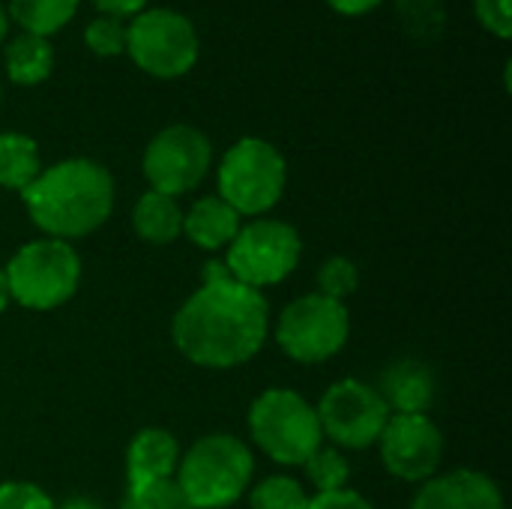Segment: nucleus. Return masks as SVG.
<instances>
[{
    "instance_id": "f3484780",
    "label": "nucleus",
    "mask_w": 512,
    "mask_h": 509,
    "mask_svg": "<svg viewBox=\"0 0 512 509\" xmlns=\"http://www.w3.org/2000/svg\"><path fill=\"white\" fill-rule=\"evenodd\" d=\"M135 234L150 246H168L183 234V207L177 198L147 189L132 210Z\"/></svg>"
},
{
    "instance_id": "a211bd4d",
    "label": "nucleus",
    "mask_w": 512,
    "mask_h": 509,
    "mask_svg": "<svg viewBox=\"0 0 512 509\" xmlns=\"http://www.w3.org/2000/svg\"><path fill=\"white\" fill-rule=\"evenodd\" d=\"M6 75L18 87H36L54 72V45L45 36L18 33L6 45Z\"/></svg>"
},
{
    "instance_id": "a878e982",
    "label": "nucleus",
    "mask_w": 512,
    "mask_h": 509,
    "mask_svg": "<svg viewBox=\"0 0 512 509\" xmlns=\"http://www.w3.org/2000/svg\"><path fill=\"white\" fill-rule=\"evenodd\" d=\"M84 42L96 57H117L126 51V24L111 15H99L84 27Z\"/></svg>"
},
{
    "instance_id": "f8f14e48",
    "label": "nucleus",
    "mask_w": 512,
    "mask_h": 509,
    "mask_svg": "<svg viewBox=\"0 0 512 509\" xmlns=\"http://www.w3.org/2000/svg\"><path fill=\"white\" fill-rule=\"evenodd\" d=\"M381 465L402 483H426L444 459V435L429 414H390L381 438Z\"/></svg>"
},
{
    "instance_id": "9d476101",
    "label": "nucleus",
    "mask_w": 512,
    "mask_h": 509,
    "mask_svg": "<svg viewBox=\"0 0 512 509\" xmlns=\"http://www.w3.org/2000/svg\"><path fill=\"white\" fill-rule=\"evenodd\" d=\"M315 414L321 423V435L336 450L375 447L390 420V408L384 405L378 390L360 378H342L330 384Z\"/></svg>"
},
{
    "instance_id": "2f4dec72",
    "label": "nucleus",
    "mask_w": 512,
    "mask_h": 509,
    "mask_svg": "<svg viewBox=\"0 0 512 509\" xmlns=\"http://www.w3.org/2000/svg\"><path fill=\"white\" fill-rule=\"evenodd\" d=\"M57 509H102L96 501H90V498H69V501H63Z\"/></svg>"
},
{
    "instance_id": "aec40b11",
    "label": "nucleus",
    "mask_w": 512,
    "mask_h": 509,
    "mask_svg": "<svg viewBox=\"0 0 512 509\" xmlns=\"http://www.w3.org/2000/svg\"><path fill=\"white\" fill-rule=\"evenodd\" d=\"M81 0H9V12L12 21L33 36H54L57 30H63L75 12H78Z\"/></svg>"
},
{
    "instance_id": "5701e85b",
    "label": "nucleus",
    "mask_w": 512,
    "mask_h": 509,
    "mask_svg": "<svg viewBox=\"0 0 512 509\" xmlns=\"http://www.w3.org/2000/svg\"><path fill=\"white\" fill-rule=\"evenodd\" d=\"M399 21L414 39H435L444 30V6L441 0H396Z\"/></svg>"
},
{
    "instance_id": "f257e3e1",
    "label": "nucleus",
    "mask_w": 512,
    "mask_h": 509,
    "mask_svg": "<svg viewBox=\"0 0 512 509\" xmlns=\"http://www.w3.org/2000/svg\"><path fill=\"white\" fill-rule=\"evenodd\" d=\"M267 336L270 303L264 291L237 282L222 261L207 264L204 282L171 321L174 348L201 369H237L264 348Z\"/></svg>"
},
{
    "instance_id": "f03ea898",
    "label": "nucleus",
    "mask_w": 512,
    "mask_h": 509,
    "mask_svg": "<svg viewBox=\"0 0 512 509\" xmlns=\"http://www.w3.org/2000/svg\"><path fill=\"white\" fill-rule=\"evenodd\" d=\"M114 177L105 165L72 156L51 168L21 192L33 225L54 240H81L99 231L114 210Z\"/></svg>"
},
{
    "instance_id": "9b49d317",
    "label": "nucleus",
    "mask_w": 512,
    "mask_h": 509,
    "mask_svg": "<svg viewBox=\"0 0 512 509\" xmlns=\"http://www.w3.org/2000/svg\"><path fill=\"white\" fill-rule=\"evenodd\" d=\"M210 162V138L189 123H171L150 138L141 156V171L153 192L180 198L201 186V180L210 171Z\"/></svg>"
},
{
    "instance_id": "6ab92c4d",
    "label": "nucleus",
    "mask_w": 512,
    "mask_h": 509,
    "mask_svg": "<svg viewBox=\"0 0 512 509\" xmlns=\"http://www.w3.org/2000/svg\"><path fill=\"white\" fill-rule=\"evenodd\" d=\"M42 171L39 144L21 132L0 135V186L12 192H24Z\"/></svg>"
},
{
    "instance_id": "c85d7f7f",
    "label": "nucleus",
    "mask_w": 512,
    "mask_h": 509,
    "mask_svg": "<svg viewBox=\"0 0 512 509\" xmlns=\"http://www.w3.org/2000/svg\"><path fill=\"white\" fill-rule=\"evenodd\" d=\"M309 509H375L360 492L354 489H342V492H327V495H315Z\"/></svg>"
},
{
    "instance_id": "72a5a7b5",
    "label": "nucleus",
    "mask_w": 512,
    "mask_h": 509,
    "mask_svg": "<svg viewBox=\"0 0 512 509\" xmlns=\"http://www.w3.org/2000/svg\"><path fill=\"white\" fill-rule=\"evenodd\" d=\"M6 30H9V15H6V6L0 3V42L6 39Z\"/></svg>"
},
{
    "instance_id": "c756f323",
    "label": "nucleus",
    "mask_w": 512,
    "mask_h": 509,
    "mask_svg": "<svg viewBox=\"0 0 512 509\" xmlns=\"http://www.w3.org/2000/svg\"><path fill=\"white\" fill-rule=\"evenodd\" d=\"M93 6L102 12V15H111V18H135L138 12L147 9V0H93Z\"/></svg>"
},
{
    "instance_id": "7c9ffc66",
    "label": "nucleus",
    "mask_w": 512,
    "mask_h": 509,
    "mask_svg": "<svg viewBox=\"0 0 512 509\" xmlns=\"http://www.w3.org/2000/svg\"><path fill=\"white\" fill-rule=\"evenodd\" d=\"M333 12L339 15H351V18H360V15H369L372 9H378L384 0H324Z\"/></svg>"
},
{
    "instance_id": "423d86ee",
    "label": "nucleus",
    "mask_w": 512,
    "mask_h": 509,
    "mask_svg": "<svg viewBox=\"0 0 512 509\" xmlns=\"http://www.w3.org/2000/svg\"><path fill=\"white\" fill-rule=\"evenodd\" d=\"M246 423L255 447L285 468L303 465L324 444L315 408L288 387L264 390L252 402Z\"/></svg>"
},
{
    "instance_id": "4be33fe9",
    "label": "nucleus",
    "mask_w": 512,
    "mask_h": 509,
    "mask_svg": "<svg viewBox=\"0 0 512 509\" xmlns=\"http://www.w3.org/2000/svg\"><path fill=\"white\" fill-rule=\"evenodd\" d=\"M312 495L294 477H267L252 486L249 509H309Z\"/></svg>"
},
{
    "instance_id": "bb28decb",
    "label": "nucleus",
    "mask_w": 512,
    "mask_h": 509,
    "mask_svg": "<svg viewBox=\"0 0 512 509\" xmlns=\"http://www.w3.org/2000/svg\"><path fill=\"white\" fill-rule=\"evenodd\" d=\"M0 509H57V504L27 480H6L0 483Z\"/></svg>"
},
{
    "instance_id": "0eeeda50",
    "label": "nucleus",
    "mask_w": 512,
    "mask_h": 509,
    "mask_svg": "<svg viewBox=\"0 0 512 509\" xmlns=\"http://www.w3.org/2000/svg\"><path fill=\"white\" fill-rule=\"evenodd\" d=\"M300 255H303V240L294 225L282 219L258 216L240 225L237 237L225 249V270L237 282L264 291L285 282L297 270Z\"/></svg>"
},
{
    "instance_id": "dca6fc26",
    "label": "nucleus",
    "mask_w": 512,
    "mask_h": 509,
    "mask_svg": "<svg viewBox=\"0 0 512 509\" xmlns=\"http://www.w3.org/2000/svg\"><path fill=\"white\" fill-rule=\"evenodd\" d=\"M240 225L243 216L234 207H228L219 195H204L183 213V234L189 237L192 246L204 252L228 249Z\"/></svg>"
},
{
    "instance_id": "b1692460",
    "label": "nucleus",
    "mask_w": 512,
    "mask_h": 509,
    "mask_svg": "<svg viewBox=\"0 0 512 509\" xmlns=\"http://www.w3.org/2000/svg\"><path fill=\"white\" fill-rule=\"evenodd\" d=\"M315 279H318V294L345 303L357 291V285H360V270H357V264L351 258L333 255V258H327L318 267V276Z\"/></svg>"
},
{
    "instance_id": "6e6552de",
    "label": "nucleus",
    "mask_w": 512,
    "mask_h": 509,
    "mask_svg": "<svg viewBox=\"0 0 512 509\" xmlns=\"http://www.w3.org/2000/svg\"><path fill=\"white\" fill-rule=\"evenodd\" d=\"M276 345L285 357L303 366L336 357L351 336L348 306L318 291L291 300L276 318Z\"/></svg>"
},
{
    "instance_id": "393cba45",
    "label": "nucleus",
    "mask_w": 512,
    "mask_h": 509,
    "mask_svg": "<svg viewBox=\"0 0 512 509\" xmlns=\"http://www.w3.org/2000/svg\"><path fill=\"white\" fill-rule=\"evenodd\" d=\"M120 509H192L186 495L180 492L177 480H159V483H141L129 486Z\"/></svg>"
},
{
    "instance_id": "4468645a",
    "label": "nucleus",
    "mask_w": 512,
    "mask_h": 509,
    "mask_svg": "<svg viewBox=\"0 0 512 509\" xmlns=\"http://www.w3.org/2000/svg\"><path fill=\"white\" fill-rule=\"evenodd\" d=\"M378 396L390 408V414H429L438 396L435 372L414 357L390 363L378 378Z\"/></svg>"
},
{
    "instance_id": "2eb2a0df",
    "label": "nucleus",
    "mask_w": 512,
    "mask_h": 509,
    "mask_svg": "<svg viewBox=\"0 0 512 509\" xmlns=\"http://www.w3.org/2000/svg\"><path fill=\"white\" fill-rule=\"evenodd\" d=\"M180 456H183V450H180L177 438L168 429H162V426L141 429L129 441V450H126V480H129V486L174 480Z\"/></svg>"
},
{
    "instance_id": "1a4fd4ad",
    "label": "nucleus",
    "mask_w": 512,
    "mask_h": 509,
    "mask_svg": "<svg viewBox=\"0 0 512 509\" xmlns=\"http://www.w3.org/2000/svg\"><path fill=\"white\" fill-rule=\"evenodd\" d=\"M126 51L132 63L153 78H180L198 63V33L195 24L165 6L138 12L126 27Z\"/></svg>"
},
{
    "instance_id": "7ed1b4c3",
    "label": "nucleus",
    "mask_w": 512,
    "mask_h": 509,
    "mask_svg": "<svg viewBox=\"0 0 512 509\" xmlns=\"http://www.w3.org/2000/svg\"><path fill=\"white\" fill-rule=\"evenodd\" d=\"M255 456L237 435L213 432L195 441L177 465V486L192 509H228L252 483Z\"/></svg>"
},
{
    "instance_id": "473e14b6",
    "label": "nucleus",
    "mask_w": 512,
    "mask_h": 509,
    "mask_svg": "<svg viewBox=\"0 0 512 509\" xmlns=\"http://www.w3.org/2000/svg\"><path fill=\"white\" fill-rule=\"evenodd\" d=\"M6 306H9V285H6V273L0 267V315L6 312Z\"/></svg>"
},
{
    "instance_id": "20e7f679",
    "label": "nucleus",
    "mask_w": 512,
    "mask_h": 509,
    "mask_svg": "<svg viewBox=\"0 0 512 509\" xmlns=\"http://www.w3.org/2000/svg\"><path fill=\"white\" fill-rule=\"evenodd\" d=\"M3 273L9 300L33 312H51L75 297L81 285V255L66 240L39 237L24 243Z\"/></svg>"
},
{
    "instance_id": "ddd939ff",
    "label": "nucleus",
    "mask_w": 512,
    "mask_h": 509,
    "mask_svg": "<svg viewBox=\"0 0 512 509\" xmlns=\"http://www.w3.org/2000/svg\"><path fill=\"white\" fill-rule=\"evenodd\" d=\"M411 509H507L501 486L471 468H459L450 474H435L432 480L420 483Z\"/></svg>"
},
{
    "instance_id": "412c9836",
    "label": "nucleus",
    "mask_w": 512,
    "mask_h": 509,
    "mask_svg": "<svg viewBox=\"0 0 512 509\" xmlns=\"http://www.w3.org/2000/svg\"><path fill=\"white\" fill-rule=\"evenodd\" d=\"M306 471V480L315 486V495H327V492H342L348 489V480H351V465L348 459L342 456V450L336 447H318L303 465Z\"/></svg>"
},
{
    "instance_id": "39448f33",
    "label": "nucleus",
    "mask_w": 512,
    "mask_h": 509,
    "mask_svg": "<svg viewBox=\"0 0 512 509\" xmlns=\"http://www.w3.org/2000/svg\"><path fill=\"white\" fill-rule=\"evenodd\" d=\"M216 186V195L228 207H234L240 216L258 219L282 201L288 186V162L270 141L246 135L222 156Z\"/></svg>"
},
{
    "instance_id": "cd10ccee",
    "label": "nucleus",
    "mask_w": 512,
    "mask_h": 509,
    "mask_svg": "<svg viewBox=\"0 0 512 509\" xmlns=\"http://www.w3.org/2000/svg\"><path fill=\"white\" fill-rule=\"evenodd\" d=\"M477 21L498 39L512 36V9L510 0H474Z\"/></svg>"
}]
</instances>
